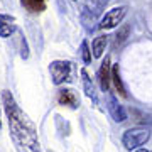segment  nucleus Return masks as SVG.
Wrapping results in <instances>:
<instances>
[{"label": "nucleus", "mask_w": 152, "mask_h": 152, "mask_svg": "<svg viewBox=\"0 0 152 152\" xmlns=\"http://www.w3.org/2000/svg\"><path fill=\"white\" fill-rule=\"evenodd\" d=\"M4 107L9 117L10 135L15 144L17 152H41L36 127L26 117V113H22V110L15 103L10 91H4Z\"/></svg>", "instance_id": "obj_1"}, {"label": "nucleus", "mask_w": 152, "mask_h": 152, "mask_svg": "<svg viewBox=\"0 0 152 152\" xmlns=\"http://www.w3.org/2000/svg\"><path fill=\"white\" fill-rule=\"evenodd\" d=\"M149 139H151V130L147 127H135V129H129L124 132L122 144L125 145L127 151H134V149H139L144 144H147Z\"/></svg>", "instance_id": "obj_2"}, {"label": "nucleus", "mask_w": 152, "mask_h": 152, "mask_svg": "<svg viewBox=\"0 0 152 152\" xmlns=\"http://www.w3.org/2000/svg\"><path fill=\"white\" fill-rule=\"evenodd\" d=\"M108 0H85L81 9V20L83 24L90 29V24H95L98 15L102 14L103 7L107 5Z\"/></svg>", "instance_id": "obj_3"}, {"label": "nucleus", "mask_w": 152, "mask_h": 152, "mask_svg": "<svg viewBox=\"0 0 152 152\" xmlns=\"http://www.w3.org/2000/svg\"><path fill=\"white\" fill-rule=\"evenodd\" d=\"M71 71H73V66L69 61H53L49 64V73H51L54 85H63L66 81H71Z\"/></svg>", "instance_id": "obj_4"}, {"label": "nucleus", "mask_w": 152, "mask_h": 152, "mask_svg": "<svg viewBox=\"0 0 152 152\" xmlns=\"http://www.w3.org/2000/svg\"><path fill=\"white\" fill-rule=\"evenodd\" d=\"M127 5H120V7H113L112 10H108L107 14H105L103 17H102V20H100V24H98V27L100 29H113L117 27L118 24H122V20L125 19V15H127Z\"/></svg>", "instance_id": "obj_5"}, {"label": "nucleus", "mask_w": 152, "mask_h": 152, "mask_svg": "<svg viewBox=\"0 0 152 152\" xmlns=\"http://www.w3.org/2000/svg\"><path fill=\"white\" fill-rule=\"evenodd\" d=\"M107 107H108V112L110 115H112V118L117 122V124H122V122H125L127 120V112H125L124 105L118 103V100L113 96V95H110L108 93V100H107Z\"/></svg>", "instance_id": "obj_6"}, {"label": "nucleus", "mask_w": 152, "mask_h": 152, "mask_svg": "<svg viewBox=\"0 0 152 152\" xmlns=\"http://www.w3.org/2000/svg\"><path fill=\"white\" fill-rule=\"evenodd\" d=\"M110 81H112V64H110V58L107 56L100 66V69H98V83H100L102 91L110 90Z\"/></svg>", "instance_id": "obj_7"}, {"label": "nucleus", "mask_w": 152, "mask_h": 152, "mask_svg": "<svg viewBox=\"0 0 152 152\" xmlns=\"http://www.w3.org/2000/svg\"><path fill=\"white\" fill-rule=\"evenodd\" d=\"M58 103L63 107H69V108L76 110L80 107V98L71 88H63L58 91Z\"/></svg>", "instance_id": "obj_8"}, {"label": "nucleus", "mask_w": 152, "mask_h": 152, "mask_svg": "<svg viewBox=\"0 0 152 152\" xmlns=\"http://www.w3.org/2000/svg\"><path fill=\"white\" fill-rule=\"evenodd\" d=\"M15 29V17L0 14V37H10Z\"/></svg>", "instance_id": "obj_9"}, {"label": "nucleus", "mask_w": 152, "mask_h": 152, "mask_svg": "<svg viewBox=\"0 0 152 152\" xmlns=\"http://www.w3.org/2000/svg\"><path fill=\"white\" fill-rule=\"evenodd\" d=\"M81 78H83V90H85V93H86L88 98H91L93 102L96 103L98 98H96V90H95V85H93L91 78L88 76L86 69H81Z\"/></svg>", "instance_id": "obj_10"}, {"label": "nucleus", "mask_w": 152, "mask_h": 152, "mask_svg": "<svg viewBox=\"0 0 152 152\" xmlns=\"http://www.w3.org/2000/svg\"><path fill=\"white\" fill-rule=\"evenodd\" d=\"M107 44H108V37H107V36H98V37H95V41H93V44H91L93 58H102L105 48H107Z\"/></svg>", "instance_id": "obj_11"}, {"label": "nucleus", "mask_w": 152, "mask_h": 152, "mask_svg": "<svg viewBox=\"0 0 152 152\" xmlns=\"http://www.w3.org/2000/svg\"><path fill=\"white\" fill-rule=\"evenodd\" d=\"M20 4L24 5V9L32 14L42 12L46 9V0H20Z\"/></svg>", "instance_id": "obj_12"}, {"label": "nucleus", "mask_w": 152, "mask_h": 152, "mask_svg": "<svg viewBox=\"0 0 152 152\" xmlns=\"http://www.w3.org/2000/svg\"><path fill=\"white\" fill-rule=\"evenodd\" d=\"M112 81H113V86L115 90L122 95V96H127V91H125V86L122 83V78H120V71H118V66L115 64L112 66Z\"/></svg>", "instance_id": "obj_13"}, {"label": "nucleus", "mask_w": 152, "mask_h": 152, "mask_svg": "<svg viewBox=\"0 0 152 152\" xmlns=\"http://www.w3.org/2000/svg\"><path fill=\"white\" fill-rule=\"evenodd\" d=\"M129 34H130V26L129 24H124L122 27L118 29V32L115 34V46H120V44H124L129 37Z\"/></svg>", "instance_id": "obj_14"}, {"label": "nucleus", "mask_w": 152, "mask_h": 152, "mask_svg": "<svg viewBox=\"0 0 152 152\" xmlns=\"http://www.w3.org/2000/svg\"><path fill=\"white\" fill-rule=\"evenodd\" d=\"M81 58H83V63H85V64L91 63V51H90V48H88L86 41L81 42Z\"/></svg>", "instance_id": "obj_15"}, {"label": "nucleus", "mask_w": 152, "mask_h": 152, "mask_svg": "<svg viewBox=\"0 0 152 152\" xmlns=\"http://www.w3.org/2000/svg\"><path fill=\"white\" fill-rule=\"evenodd\" d=\"M20 58L22 59H27L29 58V48H27V41L22 37V48H20Z\"/></svg>", "instance_id": "obj_16"}, {"label": "nucleus", "mask_w": 152, "mask_h": 152, "mask_svg": "<svg viewBox=\"0 0 152 152\" xmlns=\"http://www.w3.org/2000/svg\"><path fill=\"white\" fill-rule=\"evenodd\" d=\"M135 152H149V151H145V149H137Z\"/></svg>", "instance_id": "obj_17"}, {"label": "nucleus", "mask_w": 152, "mask_h": 152, "mask_svg": "<svg viewBox=\"0 0 152 152\" xmlns=\"http://www.w3.org/2000/svg\"><path fill=\"white\" fill-rule=\"evenodd\" d=\"M0 129H2V120H0Z\"/></svg>", "instance_id": "obj_18"}]
</instances>
